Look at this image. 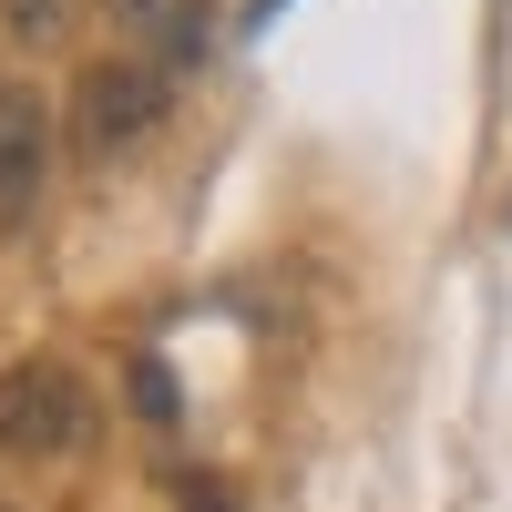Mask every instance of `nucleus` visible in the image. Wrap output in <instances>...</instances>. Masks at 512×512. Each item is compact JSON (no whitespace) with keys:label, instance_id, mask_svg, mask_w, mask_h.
I'll list each match as a JSON object with an SVG mask.
<instances>
[{"label":"nucleus","instance_id":"obj_1","mask_svg":"<svg viewBox=\"0 0 512 512\" xmlns=\"http://www.w3.org/2000/svg\"><path fill=\"white\" fill-rule=\"evenodd\" d=\"M164 103H175V72L144 62V52H113V62H82L72 82V144L82 154H123V144H144Z\"/></svg>","mask_w":512,"mask_h":512},{"label":"nucleus","instance_id":"obj_2","mask_svg":"<svg viewBox=\"0 0 512 512\" xmlns=\"http://www.w3.org/2000/svg\"><path fill=\"white\" fill-rule=\"evenodd\" d=\"M82 431H93V400H82V379L62 359L0 369V451L11 461H62V451H82Z\"/></svg>","mask_w":512,"mask_h":512},{"label":"nucleus","instance_id":"obj_3","mask_svg":"<svg viewBox=\"0 0 512 512\" xmlns=\"http://www.w3.org/2000/svg\"><path fill=\"white\" fill-rule=\"evenodd\" d=\"M113 31L134 41L144 62H164V72H195L205 41H216V11H205V0H113Z\"/></svg>","mask_w":512,"mask_h":512},{"label":"nucleus","instance_id":"obj_4","mask_svg":"<svg viewBox=\"0 0 512 512\" xmlns=\"http://www.w3.org/2000/svg\"><path fill=\"white\" fill-rule=\"evenodd\" d=\"M52 175V103L31 82H0V205H31Z\"/></svg>","mask_w":512,"mask_h":512},{"label":"nucleus","instance_id":"obj_5","mask_svg":"<svg viewBox=\"0 0 512 512\" xmlns=\"http://www.w3.org/2000/svg\"><path fill=\"white\" fill-rule=\"evenodd\" d=\"M62 11H72V0H0V21H11L21 41H52V31H62Z\"/></svg>","mask_w":512,"mask_h":512},{"label":"nucleus","instance_id":"obj_6","mask_svg":"<svg viewBox=\"0 0 512 512\" xmlns=\"http://www.w3.org/2000/svg\"><path fill=\"white\" fill-rule=\"evenodd\" d=\"M175 502H185V512H236V492H226L216 472H185V482H175Z\"/></svg>","mask_w":512,"mask_h":512},{"label":"nucleus","instance_id":"obj_7","mask_svg":"<svg viewBox=\"0 0 512 512\" xmlns=\"http://www.w3.org/2000/svg\"><path fill=\"white\" fill-rule=\"evenodd\" d=\"M134 400L164 420V410H175V379H164V359H134Z\"/></svg>","mask_w":512,"mask_h":512},{"label":"nucleus","instance_id":"obj_8","mask_svg":"<svg viewBox=\"0 0 512 512\" xmlns=\"http://www.w3.org/2000/svg\"><path fill=\"white\" fill-rule=\"evenodd\" d=\"M277 11H287V0H256V11H246V31H267V21H277Z\"/></svg>","mask_w":512,"mask_h":512}]
</instances>
